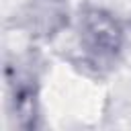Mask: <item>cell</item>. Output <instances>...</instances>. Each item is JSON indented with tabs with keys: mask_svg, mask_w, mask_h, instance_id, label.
<instances>
[{
	"mask_svg": "<svg viewBox=\"0 0 131 131\" xmlns=\"http://www.w3.org/2000/svg\"><path fill=\"white\" fill-rule=\"evenodd\" d=\"M78 41L88 63L108 66L123 51L125 27L111 10L86 6L78 18Z\"/></svg>",
	"mask_w": 131,
	"mask_h": 131,
	"instance_id": "1",
	"label": "cell"
},
{
	"mask_svg": "<svg viewBox=\"0 0 131 131\" xmlns=\"http://www.w3.org/2000/svg\"><path fill=\"white\" fill-rule=\"evenodd\" d=\"M6 80L10 88V117L18 129L33 131L39 125V76L31 68V63L25 66H6Z\"/></svg>",
	"mask_w": 131,
	"mask_h": 131,
	"instance_id": "2",
	"label": "cell"
},
{
	"mask_svg": "<svg viewBox=\"0 0 131 131\" xmlns=\"http://www.w3.org/2000/svg\"><path fill=\"white\" fill-rule=\"evenodd\" d=\"M68 0H27L16 16V25L33 41H53L70 27Z\"/></svg>",
	"mask_w": 131,
	"mask_h": 131,
	"instance_id": "3",
	"label": "cell"
}]
</instances>
